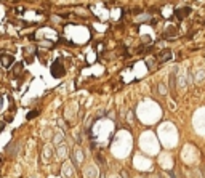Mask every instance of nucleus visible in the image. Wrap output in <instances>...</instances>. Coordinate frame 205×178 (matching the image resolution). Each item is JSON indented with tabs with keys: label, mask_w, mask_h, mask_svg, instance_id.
<instances>
[{
	"label": "nucleus",
	"mask_w": 205,
	"mask_h": 178,
	"mask_svg": "<svg viewBox=\"0 0 205 178\" xmlns=\"http://www.w3.org/2000/svg\"><path fill=\"white\" fill-rule=\"evenodd\" d=\"M170 88H172V90H175V72L170 76Z\"/></svg>",
	"instance_id": "obj_8"
},
{
	"label": "nucleus",
	"mask_w": 205,
	"mask_h": 178,
	"mask_svg": "<svg viewBox=\"0 0 205 178\" xmlns=\"http://www.w3.org/2000/svg\"><path fill=\"white\" fill-rule=\"evenodd\" d=\"M13 63H15V58H13L11 55H2V56H0V64H2L3 67H11Z\"/></svg>",
	"instance_id": "obj_3"
},
{
	"label": "nucleus",
	"mask_w": 205,
	"mask_h": 178,
	"mask_svg": "<svg viewBox=\"0 0 205 178\" xmlns=\"http://www.w3.org/2000/svg\"><path fill=\"white\" fill-rule=\"evenodd\" d=\"M2 104H3V98H2V95H0V109H2Z\"/></svg>",
	"instance_id": "obj_12"
},
{
	"label": "nucleus",
	"mask_w": 205,
	"mask_h": 178,
	"mask_svg": "<svg viewBox=\"0 0 205 178\" xmlns=\"http://www.w3.org/2000/svg\"><path fill=\"white\" fill-rule=\"evenodd\" d=\"M23 67H24V64H23V63H18V64H15V67H13V71H11V76H13V77L19 76V74L23 72Z\"/></svg>",
	"instance_id": "obj_6"
},
{
	"label": "nucleus",
	"mask_w": 205,
	"mask_h": 178,
	"mask_svg": "<svg viewBox=\"0 0 205 178\" xmlns=\"http://www.w3.org/2000/svg\"><path fill=\"white\" fill-rule=\"evenodd\" d=\"M189 13H191V8L189 6H183V8H176L175 10V16H176V19H184V18H187L189 16Z\"/></svg>",
	"instance_id": "obj_2"
},
{
	"label": "nucleus",
	"mask_w": 205,
	"mask_h": 178,
	"mask_svg": "<svg viewBox=\"0 0 205 178\" xmlns=\"http://www.w3.org/2000/svg\"><path fill=\"white\" fill-rule=\"evenodd\" d=\"M172 56H173V53H172L170 50H162L159 55H157V61L162 64V63H165V61L172 60Z\"/></svg>",
	"instance_id": "obj_4"
},
{
	"label": "nucleus",
	"mask_w": 205,
	"mask_h": 178,
	"mask_svg": "<svg viewBox=\"0 0 205 178\" xmlns=\"http://www.w3.org/2000/svg\"><path fill=\"white\" fill-rule=\"evenodd\" d=\"M37 114H39V109H34V111H29L27 112V119H34V117H37Z\"/></svg>",
	"instance_id": "obj_7"
},
{
	"label": "nucleus",
	"mask_w": 205,
	"mask_h": 178,
	"mask_svg": "<svg viewBox=\"0 0 205 178\" xmlns=\"http://www.w3.org/2000/svg\"><path fill=\"white\" fill-rule=\"evenodd\" d=\"M120 175L124 177V178H128V175H127V172H120Z\"/></svg>",
	"instance_id": "obj_11"
},
{
	"label": "nucleus",
	"mask_w": 205,
	"mask_h": 178,
	"mask_svg": "<svg viewBox=\"0 0 205 178\" xmlns=\"http://www.w3.org/2000/svg\"><path fill=\"white\" fill-rule=\"evenodd\" d=\"M50 72L53 77H63L64 74H66V67H64L63 64V60H56L53 64H51L50 67Z\"/></svg>",
	"instance_id": "obj_1"
},
{
	"label": "nucleus",
	"mask_w": 205,
	"mask_h": 178,
	"mask_svg": "<svg viewBox=\"0 0 205 178\" xmlns=\"http://www.w3.org/2000/svg\"><path fill=\"white\" fill-rule=\"evenodd\" d=\"M204 173H205V165H204Z\"/></svg>",
	"instance_id": "obj_14"
},
{
	"label": "nucleus",
	"mask_w": 205,
	"mask_h": 178,
	"mask_svg": "<svg viewBox=\"0 0 205 178\" xmlns=\"http://www.w3.org/2000/svg\"><path fill=\"white\" fill-rule=\"evenodd\" d=\"M3 128H5V122H0V133L3 132Z\"/></svg>",
	"instance_id": "obj_10"
},
{
	"label": "nucleus",
	"mask_w": 205,
	"mask_h": 178,
	"mask_svg": "<svg viewBox=\"0 0 205 178\" xmlns=\"http://www.w3.org/2000/svg\"><path fill=\"white\" fill-rule=\"evenodd\" d=\"M176 30H178V29H176V26H168V27H167V30H165V34H163V37L170 40V37H173V35H175V34H176Z\"/></svg>",
	"instance_id": "obj_5"
},
{
	"label": "nucleus",
	"mask_w": 205,
	"mask_h": 178,
	"mask_svg": "<svg viewBox=\"0 0 205 178\" xmlns=\"http://www.w3.org/2000/svg\"><path fill=\"white\" fill-rule=\"evenodd\" d=\"M2 164H3V156L0 154V167H2Z\"/></svg>",
	"instance_id": "obj_13"
},
{
	"label": "nucleus",
	"mask_w": 205,
	"mask_h": 178,
	"mask_svg": "<svg viewBox=\"0 0 205 178\" xmlns=\"http://www.w3.org/2000/svg\"><path fill=\"white\" fill-rule=\"evenodd\" d=\"M59 42L64 43V45H67V47H72V45H74L72 42H69V40H64V39H59Z\"/></svg>",
	"instance_id": "obj_9"
}]
</instances>
